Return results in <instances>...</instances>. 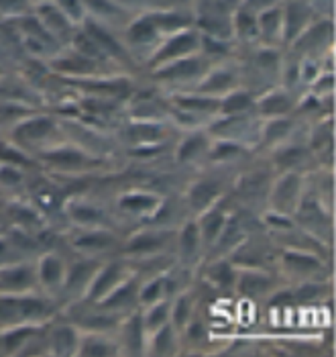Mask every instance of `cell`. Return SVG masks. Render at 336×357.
Instances as JSON below:
<instances>
[{"instance_id":"44","label":"cell","mask_w":336,"mask_h":357,"mask_svg":"<svg viewBox=\"0 0 336 357\" xmlns=\"http://www.w3.org/2000/svg\"><path fill=\"white\" fill-rule=\"evenodd\" d=\"M29 0H0V15L23 17L27 13Z\"/></svg>"},{"instance_id":"17","label":"cell","mask_w":336,"mask_h":357,"mask_svg":"<svg viewBox=\"0 0 336 357\" xmlns=\"http://www.w3.org/2000/svg\"><path fill=\"white\" fill-rule=\"evenodd\" d=\"M223 194V186L218 180L214 178H202L194 182L188 190V202H190V208L196 211V213H202L206 211L208 206L216 204L218 198Z\"/></svg>"},{"instance_id":"4","label":"cell","mask_w":336,"mask_h":357,"mask_svg":"<svg viewBox=\"0 0 336 357\" xmlns=\"http://www.w3.org/2000/svg\"><path fill=\"white\" fill-rule=\"evenodd\" d=\"M302 176L300 172H283L269 186V204L275 213L289 215L298 208L302 200Z\"/></svg>"},{"instance_id":"12","label":"cell","mask_w":336,"mask_h":357,"mask_svg":"<svg viewBox=\"0 0 336 357\" xmlns=\"http://www.w3.org/2000/svg\"><path fill=\"white\" fill-rule=\"evenodd\" d=\"M237 290L243 298H261L271 292L273 288V278L257 268H245L241 274H237Z\"/></svg>"},{"instance_id":"49","label":"cell","mask_w":336,"mask_h":357,"mask_svg":"<svg viewBox=\"0 0 336 357\" xmlns=\"http://www.w3.org/2000/svg\"><path fill=\"white\" fill-rule=\"evenodd\" d=\"M155 27H166V29H175V27H182V25H186V19L184 17H173V15H169V17H155Z\"/></svg>"},{"instance_id":"3","label":"cell","mask_w":336,"mask_h":357,"mask_svg":"<svg viewBox=\"0 0 336 357\" xmlns=\"http://www.w3.org/2000/svg\"><path fill=\"white\" fill-rule=\"evenodd\" d=\"M56 133L57 125L54 119L29 114L23 121H19L15 127H10V141L35 158L45 147L57 143Z\"/></svg>"},{"instance_id":"27","label":"cell","mask_w":336,"mask_h":357,"mask_svg":"<svg viewBox=\"0 0 336 357\" xmlns=\"http://www.w3.org/2000/svg\"><path fill=\"white\" fill-rule=\"evenodd\" d=\"M0 164L17 165V167H23V169H31L33 165H37V162H35L33 155H29L25 149H21L10 139L0 137Z\"/></svg>"},{"instance_id":"29","label":"cell","mask_w":336,"mask_h":357,"mask_svg":"<svg viewBox=\"0 0 336 357\" xmlns=\"http://www.w3.org/2000/svg\"><path fill=\"white\" fill-rule=\"evenodd\" d=\"M206 275L214 286H218L223 290H230L237 284V270L228 259H218V261L210 264Z\"/></svg>"},{"instance_id":"20","label":"cell","mask_w":336,"mask_h":357,"mask_svg":"<svg viewBox=\"0 0 336 357\" xmlns=\"http://www.w3.org/2000/svg\"><path fill=\"white\" fill-rule=\"evenodd\" d=\"M145 329H143V321H141V312H135L129 317V321L122 325V337L118 341L120 351L137 356L145 351Z\"/></svg>"},{"instance_id":"43","label":"cell","mask_w":336,"mask_h":357,"mask_svg":"<svg viewBox=\"0 0 336 357\" xmlns=\"http://www.w3.org/2000/svg\"><path fill=\"white\" fill-rule=\"evenodd\" d=\"M287 109H289V98L283 94H273V96L265 98L261 105V110L265 114H283V112H287Z\"/></svg>"},{"instance_id":"34","label":"cell","mask_w":336,"mask_h":357,"mask_svg":"<svg viewBox=\"0 0 336 357\" xmlns=\"http://www.w3.org/2000/svg\"><path fill=\"white\" fill-rule=\"evenodd\" d=\"M21 259H31V257H27L21 249L17 248V243L13 241L8 231H2L0 233V268L10 266Z\"/></svg>"},{"instance_id":"13","label":"cell","mask_w":336,"mask_h":357,"mask_svg":"<svg viewBox=\"0 0 336 357\" xmlns=\"http://www.w3.org/2000/svg\"><path fill=\"white\" fill-rule=\"evenodd\" d=\"M137 294H139V286H137L135 278H127L125 282H120L116 288H112L111 292L96 304L106 312L120 314L122 310H129L133 306V303L137 301Z\"/></svg>"},{"instance_id":"41","label":"cell","mask_w":336,"mask_h":357,"mask_svg":"<svg viewBox=\"0 0 336 357\" xmlns=\"http://www.w3.org/2000/svg\"><path fill=\"white\" fill-rule=\"evenodd\" d=\"M249 107H251V98H249V94H245V92L230 94V96L223 102V110L224 112H228V114H237V112L249 109Z\"/></svg>"},{"instance_id":"22","label":"cell","mask_w":336,"mask_h":357,"mask_svg":"<svg viewBox=\"0 0 336 357\" xmlns=\"http://www.w3.org/2000/svg\"><path fill=\"white\" fill-rule=\"evenodd\" d=\"M202 249V237L196 220H188L177 231V253L184 261H194Z\"/></svg>"},{"instance_id":"16","label":"cell","mask_w":336,"mask_h":357,"mask_svg":"<svg viewBox=\"0 0 336 357\" xmlns=\"http://www.w3.org/2000/svg\"><path fill=\"white\" fill-rule=\"evenodd\" d=\"M21 29L27 37V47L31 52H51L57 47V39L45 29L37 17H21Z\"/></svg>"},{"instance_id":"10","label":"cell","mask_w":336,"mask_h":357,"mask_svg":"<svg viewBox=\"0 0 336 357\" xmlns=\"http://www.w3.org/2000/svg\"><path fill=\"white\" fill-rule=\"evenodd\" d=\"M63 213L70 222L78 229H100L106 227V215L100 206H94L82 200H67L63 204Z\"/></svg>"},{"instance_id":"40","label":"cell","mask_w":336,"mask_h":357,"mask_svg":"<svg viewBox=\"0 0 336 357\" xmlns=\"http://www.w3.org/2000/svg\"><path fill=\"white\" fill-rule=\"evenodd\" d=\"M198 70H200V61L198 59H188V61H179V63L171 66L168 70H163L159 76H163V78H182V76L196 74Z\"/></svg>"},{"instance_id":"39","label":"cell","mask_w":336,"mask_h":357,"mask_svg":"<svg viewBox=\"0 0 336 357\" xmlns=\"http://www.w3.org/2000/svg\"><path fill=\"white\" fill-rule=\"evenodd\" d=\"M289 131H291V123H289V121H285V119H275L273 123L267 125V129H265V133H263V139H265L267 145L280 143V141H283V139L287 137Z\"/></svg>"},{"instance_id":"18","label":"cell","mask_w":336,"mask_h":357,"mask_svg":"<svg viewBox=\"0 0 336 357\" xmlns=\"http://www.w3.org/2000/svg\"><path fill=\"white\" fill-rule=\"evenodd\" d=\"M196 222L198 229H200V237H202V245L208 249L212 248L214 241L218 239L224 222H226V213H223V208L216 202V204L208 206L206 211H202Z\"/></svg>"},{"instance_id":"30","label":"cell","mask_w":336,"mask_h":357,"mask_svg":"<svg viewBox=\"0 0 336 357\" xmlns=\"http://www.w3.org/2000/svg\"><path fill=\"white\" fill-rule=\"evenodd\" d=\"M269 178L265 174H247L239 180V192L247 196V200H257V196L269 194Z\"/></svg>"},{"instance_id":"28","label":"cell","mask_w":336,"mask_h":357,"mask_svg":"<svg viewBox=\"0 0 336 357\" xmlns=\"http://www.w3.org/2000/svg\"><path fill=\"white\" fill-rule=\"evenodd\" d=\"M169 312H171V303L169 301H157V303L149 304L147 312H141V321H143V329L147 335H151L153 331L169 323Z\"/></svg>"},{"instance_id":"26","label":"cell","mask_w":336,"mask_h":357,"mask_svg":"<svg viewBox=\"0 0 336 357\" xmlns=\"http://www.w3.org/2000/svg\"><path fill=\"white\" fill-rule=\"evenodd\" d=\"M45 29L57 37V35H61V37H65V35H70L72 33V25H70V19L57 8V6H51V4H45V6H39V17H37Z\"/></svg>"},{"instance_id":"32","label":"cell","mask_w":336,"mask_h":357,"mask_svg":"<svg viewBox=\"0 0 336 357\" xmlns=\"http://www.w3.org/2000/svg\"><path fill=\"white\" fill-rule=\"evenodd\" d=\"M243 151H245L243 145H239V143L226 139V141H218V143L210 145L206 155H208L210 160H214V162H228V160H234V158L243 155Z\"/></svg>"},{"instance_id":"53","label":"cell","mask_w":336,"mask_h":357,"mask_svg":"<svg viewBox=\"0 0 336 357\" xmlns=\"http://www.w3.org/2000/svg\"><path fill=\"white\" fill-rule=\"evenodd\" d=\"M135 4H145V6H171L175 0H131Z\"/></svg>"},{"instance_id":"15","label":"cell","mask_w":336,"mask_h":357,"mask_svg":"<svg viewBox=\"0 0 336 357\" xmlns=\"http://www.w3.org/2000/svg\"><path fill=\"white\" fill-rule=\"evenodd\" d=\"M169 239L171 237L166 231H141L125 243V251L133 255H143V257L157 255L161 249L168 248Z\"/></svg>"},{"instance_id":"19","label":"cell","mask_w":336,"mask_h":357,"mask_svg":"<svg viewBox=\"0 0 336 357\" xmlns=\"http://www.w3.org/2000/svg\"><path fill=\"white\" fill-rule=\"evenodd\" d=\"M98 270V261L96 259H84V261H76L74 266H70L65 270V278H63V286L61 292H70V294H84L90 280L94 272Z\"/></svg>"},{"instance_id":"45","label":"cell","mask_w":336,"mask_h":357,"mask_svg":"<svg viewBox=\"0 0 336 357\" xmlns=\"http://www.w3.org/2000/svg\"><path fill=\"white\" fill-rule=\"evenodd\" d=\"M287 35L289 37H294L296 33H298V29L304 25V19H306V10L302 8V6H291L289 8V13H287Z\"/></svg>"},{"instance_id":"25","label":"cell","mask_w":336,"mask_h":357,"mask_svg":"<svg viewBox=\"0 0 336 357\" xmlns=\"http://www.w3.org/2000/svg\"><path fill=\"white\" fill-rule=\"evenodd\" d=\"M208 147H210L208 137L202 135V133H194V135L186 137L179 143V147H177V151H175V160H177L179 164L196 162L198 158H202V155L208 153Z\"/></svg>"},{"instance_id":"8","label":"cell","mask_w":336,"mask_h":357,"mask_svg":"<svg viewBox=\"0 0 336 357\" xmlns=\"http://www.w3.org/2000/svg\"><path fill=\"white\" fill-rule=\"evenodd\" d=\"M35 270H37V280H39V288L45 294H54L59 292L63 286V278H65V261L63 257L56 251H43L37 255L35 259Z\"/></svg>"},{"instance_id":"33","label":"cell","mask_w":336,"mask_h":357,"mask_svg":"<svg viewBox=\"0 0 336 357\" xmlns=\"http://www.w3.org/2000/svg\"><path fill=\"white\" fill-rule=\"evenodd\" d=\"M166 296V278H153L149 282H145L139 288V294H137V301L143 306H149V304L157 303Z\"/></svg>"},{"instance_id":"36","label":"cell","mask_w":336,"mask_h":357,"mask_svg":"<svg viewBox=\"0 0 336 357\" xmlns=\"http://www.w3.org/2000/svg\"><path fill=\"white\" fill-rule=\"evenodd\" d=\"M86 33L100 45V50L102 52H109V54L112 55H120L122 54V50H120V45L114 41V37H111L106 31L102 27H98V25H94L92 21H88L86 23Z\"/></svg>"},{"instance_id":"7","label":"cell","mask_w":336,"mask_h":357,"mask_svg":"<svg viewBox=\"0 0 336 357\" xmlns=\"http://www.w3.org/2000/svg\"><path fill=\"white\" fill-rule=\"evenodd\" d=\"M281 266L291 278H298L300 282H308V280H318L324 274V261L308 253L306 249H285L281 253Z\"/></svg>"},{"instance_id":"52","label":"cell","mask_w":336,"mask_h":357,"mask_svg":"<svg viewBox=\"0 0 336 357\" xmlns=\"http://www.w3.org/2000/svg\"><path fill=\"white\" fill-rule=\"evenodd\" d=\"M239 29H241V33H251L257 29V21H253L247 15H241L239 17Z\"/></svg>"},{"instance_id":"2","label":"cell","mask_w":336,"mask_h":357,"mask_svg":"<svg viewBox=\"0 0 336 357\" xmlns=\"http://www.w3.org/2000/svg\"><path fill=\"white\" fill-rule=\"evenodd\" d=\"M35 162L37 165H43V167L47 165L56 174H65V176L84 174L100 164V160L94 158V153L86 151L84 147L70 145V143H54L45 147L43 151L35 155Z\"/></svg>"},{"instance_id":"35","label":"cell","mask_w":336,"mask_h":357,"mask_svg":"<svg viewBox=\"0 0 336 357\" xmlns=\"http://www.w3.org/2000/svg\"><path fill=\"white\" fill-rule=\"evenodd\" d=\"M198 45V39L194 33H186V35H177L173 41H169L163 50V54L159 55L157 59H171L175 55H184L188 52H192Z\"/></svg>"},{"instance_id":"6","label":"cell","mask_w":336,"mask_h":357,"mask_svg":"<svg viewBox=\"0 0 336 357\" xmlns=\"http://www.w3.org/2000/svg\"><path fill=\"white\" fill-rule=\"evenodd\" d=\"M127 274H129V268L125 261H109V264L98 266V270L94 272L88 288H86V301L88 303L102 301L112 288H116L120 282L127 280Z\"/></svg>"},{"instance_id":"47","label":"cell","mask_w":336,"mask_h":357,"mask_svg":"<svg viewBox=\"0 0 336 357\" xmlns=\"http://www.w3.org/2000/svg\"><path fill=\"white\" fill-rule=\"evenodd\" d=\"M57 8L67 19H80L82 17V2L80 0H57Z\"/></svg>"},{"instance_id":"11","label":"cell","mask_w":336,"mask_h":357,"mask_svg":"<svg viewBox=\"0 0 336 357\" xmlns=\"http://www.w3.org/2000/svg\"><path fill=\"white\" fill-rule=\"evenodd\" d=\"M72 245L82 251L84 255H96V253H104L116 245V239L106 227L100 229H78Z\"/></svg>"},{"instance_id":"51","label":"cell","mask_w":336,"mask_h":357,"mask_svg":"<svg viewBox=\"0 0 336 357\" xmlns=\"http://www.w3.org/2000/svg\"><path fill=\"white\" fill-rule=\"evenodd\" d=\"M230 82H232L230 74H216V76H212V78L206 82V90H221V88L228 86Z\"/></svg>"},{"instance_id":"14","label":"cell","mask_w":336,"mask_h":357,"mask_svg":"<svg viewBox=\"0 0 336 357\" xmlns=\"http://www.w3.org/2000/svg\"><path fill=\"white\" fill-rule=\"evenodd\" d=\"M120 345L118 341L111 339L106 333H92V331H80V345L78 356L82 357H109L118 356Z\"/></svg>"},{"instance_id":"42","label":"cell","mask_w":336,"mask_h":357,"mask_svg":"<svg viewBox=\"0 0 336 357\" xmlns=\"http://www.w3.org/2000/svg\"><path fill=\"white\" fill-rule=\"evenodd\" d=\"M155 23H153V19H141L137 21L133 27H131V39L133 41H149V39H153V35H155Z\"/></svg>"},{"instance_id":"46","label":"cell","mask_w":336,"mask_h":357,"mask_svg":"<svg viewBox=\"0 0 336 357\" xmlns=\"http://www.w3.org/2000/svg\"><path fill=\"white\" fill-rule=\"evenodd\" d=\"M82 4H86L90 10H94L96 15H109V17H114L118 15L120 10L112 4L111 0H80Z\"/></svg>"},{"instance_id":"23","label":"cell","mask_w":336,"mask_h":357,"mask_svg":"<svg viewBox=\"0 0 336 357\" xmlns=\"http://www.w3.org/2000/svg\"><path fill=\"white\" fill-rule=\"evenodd\" d=\"M149 337H151V343H149L147 354H151V356H173L177 351V329L171 323L153 331Z\"/></svg>"},{"instance_id":"38","label":"cell","mask_w":336,"mask_h":357,"mask_svg":"<svg viewBox=\"0 0 336 357\" xmlns=\"http://www.w3.org/2000/svg\"><path fill=\"white\" fill-rule=\"evenodd\" d=\"M57 70H61V72H70V74H86V72H90L92 70V66H94V59H88L84 55H80V59H76V57H65V59H59L54 63Z\"/></svg>"},{"instance_id":"50","label":"cell","mask_w":336,"mask_h":357,"mask_svg":"<svg viewBox=\"0 0 336 357\" xmlns=\"http://www.w3.org/2000/svg\"><path fill=\"white\" fill-rule=\"evenodd\" d=\"M182 102V107H186V109H212L214 107V102L212 100H206V98H182L179 100Z\"/></svg>"},{"instance_id":"54","label":"cell","mask_w":336,"mask_h":357,"mask_svg":"<svg viewBox=\"0 0 336 357\" xmlns=\"http://www.w3.org/2000/svg\"><path fill=\"white\" fill-rule=\"evenodd\" d=\"M0 356H2V347H0Z\"/></svg>"},{"instance_id":"31","label":"cell","mask_w":336,"mask_h":357,"mask_svg":"<svg viewBox=\"0 0 336 357\" xmlns=\"http://www.w3.org/2000/svg\"><path fill=\"white\" fill-rule=\"evenodd\" d=\"M190 321H192V298L190 294H179L171 304L169 323L177 331H182Z\"/></svg>"},{"instance_id":"48","label":"cell","mask_w":336,"mask_h":357,"mask_svg":"<svg viewBox=\"0 0 336 357\" xmlns=\"http://www.w3.org/2000/svg\"><path fill=\"white\" fill-rule=\"evenodd\" d=\"M278 23H280V13H278V10H269V13H265V15L259 19V25H261L263 33H265L267 37L278 29Z\"/></svg>"},{"instance_id":"1","label":"cell","mask_w":336,"mask_h":357,"mask_svg":"<svg viewBox=\"0 0 336 357\" xmlns=\"http://www.w3.org/2000/svg\"><path fill=\"white\" fill-rule=\"evenodd\" d=\"M56 314L49 294L37 290L27 294H0V331L23 325H47Z\"/></svg>"},{"instance_id":"9","label":"cell","mask_w":336,"mask_h":357,"mask_svg":"<svg viewBox=\"0 0 336 357\" xmlns=\"http://www.w3.org/2000/svg\"><path fill=\"white\" fill-rule=\"evenodd\" d=\"M80 329L72 323H61L47 331V354L49 356H78Z\"/></svg>"},{"instance_id":"24","label":"cell","mask_w":336,"mask_h":357,"mask_svg":"<svg viewBox=\"0 0 336 357\" xmlns=\"http://www.w3.org/2000/svg\"><path fill=\"white\" fill-rule=\"evenodd\" d=\"M312 158L308 147H302V145H287V147H281L275 149V164L281 167L283 172H298L302 165H306Z\"/></svg>"},{"instance_id":"5","label":"cell","mask_w":336,"mask_h":357,"mask_svg":"<svg viewBox=\"0 0 336 357\" xmlns=\"http://www.w3.org/2000/svg\"><path fill=\"white\" fill-rule=\"evenodd\" d=\"M37 290L41 288L37 280L35 259H21L0 268V294H27Z\"/></svg>"},{"instance_id":"37","label":"cell","mask_w":336,"mask_h":357,"mask_svg":"<svg viewBox=\"0 0 336 357\" xmlns=\"http://www.w3.org/2000/svg\"><path fill=\"white\" fill-rule=\"evenodd\" d=\"M74 45H76V50H78V54L84 55L88 59H100L104 52L100 50V45L88 35V33H78L76 37H74Z\"/></svg>"},{"instance_id":"21","label":"cell","mask_w":336,"mask_h":357,"mask_svg":"<svg viewBox=\"0 0 336 357\" xmlns=\"http://www.w3.org/2000/svg\"><path fill=\"white\" fill-rule=\"evenodd\" d=\"M118 206L120 211L131 215H151L161 208V198H157L155 194L129 192L118 198Z\"/></svg>"}]
</instances>
